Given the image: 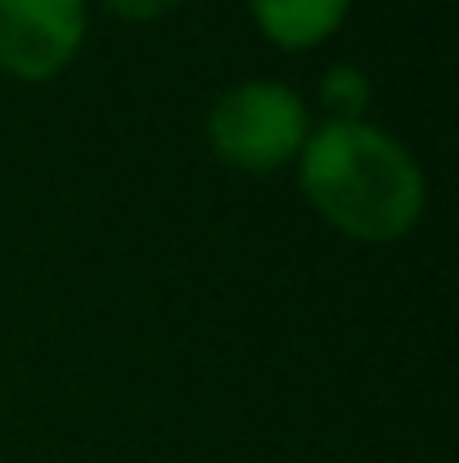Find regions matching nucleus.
I'll return each instance as SVG.
<instances>
[{
    "label": "nucleus",
    "mask_w": 459,
    "mask_h": 463,
    "mask_svg": "<svg viewBox=\"0 0 459 463\" xmlns=\"http://www.w3.org/2000/svg\"><path fill=\"white\" fill-rule=\"evenodd\" d=\"M320 104H324V122H365L369 109V77L351 63H338L324 72L320 81Z\"/></svg>",
    "instance_id": "obj_5"
},
{
    "label": "nucleus",
    "mask_w": 459,
    "mask_h": 463,
    "mask_svg": "<svg viewBox=\"0 0 459 463\" xmlns=\"http://www.w3.org/2000/svg\"><path fill=\"white\" fill-rule=\"evenodd\" d=\"M91 0H0V72L54 81L86 45Z\"/></svg>",
    "instance_id": "obj_3"
},
{
    "label": "nucleus",
    "mask_w": 459,
    "mask_h": 463,
    "mask_svg": "<svg viewBox=\"0 0 459 463\" xmlns=\"http://www.w3.org/2000/svg\"><path fill=\"white\" fill-rule=\"evenodd\" d=\"M351 5L356 0H248V14L271 45L302 54L324 45L347 23Z\"/></svg>",
    "instance_id": "obj_4"
},
{
    "label": "nucleus",
    "mask_w": 459,
    "mask_h": 463,
    "mask_svg": "<svg viewBox=\"0 0 459 463\" xmlns=\"http://www.w3.org/2000/svg\"><path fill=\"white\" fill-rule=\"evenodd\" d=\"M104 14L122 18V23H158L167 14H176L185 0H100Z\"/></svg>",
    "instance_id": "obj_6"
},
{
    "label": "nucleus",
    "mask_w": 459,
    "mask_h": 463,
    "mask_svg": "<svg viewBox=\"0 0 459 463\" xmlns=\"http://www.w3.org/2000/svg\"><path fill=\"white\" fill-rule=\"evenodd\" d=\"M311 127L315 122H311L306 99L293 86L271 81V77H253L221 90L203 122L212 154L248 175H266L298 162Z\"/></svg>",
    "instance_id": "obj_2"
},
{
    "label": "nucleus",
    "mask_w": 459,
    "mask_h": 463,
    "mask_svg": "<svg viewBox=\"0 0 459 463\" xmlns=\"http://www.w3.org/2000/svg\"><path fill=\"white\" fill-rule=\"evenodd\" d=\"M298 184L315 216L356 243H397L428 207L419 157L374 122H315L298 154Z\"/></svg>",
    "instance_id": "obj_1"
}]
</instances>
